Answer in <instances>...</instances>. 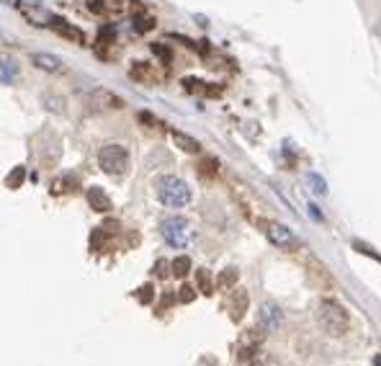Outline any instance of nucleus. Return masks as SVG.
Wrapping results in <instances>:
<instances>
[{"instance_id":"f257e3e1","label":"nucleus","mask_w":381,"mask_h":366,"mask_svg":"<svg viewBox=\"0 0 381 366\" xmlns=\"http://www.w3.org/2000/svg\"><path fill=\"white\" fill-rule=\"evenodd\" d=\"M317 323L327 335L338 338V335H345L348 325H350V317H348L345 307L332 302V299H322L320 307H317Z\"/></svg>"},{"instance_id":"f03ea898","label":"nucleus","mask_w":381,"mask_h":366,"mask_svg":"<svg viewBox=\"0 0 381 366\" xmlns=\"http://www.w3.org/2000/svg\"><path fill=\"white\" fill-rule=\"evenodd\" d=\"M155 191H157V199L165 206H170V209H180V206H186L191 201V186L183 178H178V176L157 178L155 181Z\"/></svg>"},{"instance_id":"7ed1b4c3","label":"nucleus","mask_w":381,"mask_h":366,"mask_svg":"<svg viewBox=\"0 0 381 366\" xmlns=\"http://www.w3.org/2000/svg\"><path fill=\"white\" fill-rule=\"evenodd\" d=\"M98 165L109 176H124L129 171V153L121 145H103L98 153Z\"/></svg>"},{"instance_id":"20e7f679","label":"nucleus","mask_w":381,"mask_h":366,"mask_svg":"<svg viewBox=\"0 0 381 366\" xmlns=\"http://www.w3.org/2000/svg\"><path fill=\"white\" fill-rule=\"evenodd\" d=\"M160 232L165 243L173 247H186L191 243V224L183 217H168L160 224Z\"/></svg>"},{"instance_id":"39448f33","label":"nucleus","mask_w":381,"mask_h":366,"mask_svg":"<svg viewBox=\"0 0 381 366\" xmlns=\"http://www.w3.org/2000/svg\"><path fill=\"white\" fill-rule=\"evenodd\" d=\"M265 235H268V240H271L273 245H279V247H299L297 235L288 230L286 224H279V222H268V224H265Z\"/></svg>"},{"instance_id":"423d86ee","label":"nucleus","mask_w":381,"mask_h":366,"mask_svg":"<svg viewBox=\"0 0 381 366\" xmlns=\"http://www.w3.org/2000/svg\"><path fill=\"white\" fill-rule=\"evenodd\" d=\"M258 323H261L263 330L268 333H276L283 325V312H281L279 305H273V302H265L261 307V315H258Z\"/></svg>"},{"instance_id":"0eeeda50","label":"nucleus","mask_w":381,"mask_h":366,"mask_svg":"<svg viewBox=\"0 0 381 366\" xmlns=\"http://www.w3.org/2000/svg\"><path fill=\"white\" fill-rule=\"evenodd\" d=\"M49 29L54 31V34H60L62 39H68V42H72V44H85V34H83V31H80L77 26L70 24V21H65V18L52 16Z\"/></svg>"},{"instance_id":"6e6552de","label":"nucleus","mask_w":381,"mask_h":366,"mask_svg":"<svg viewBox=\"0 0 381 366\" xmlns=\"http://www.w3.org/2000/svg\"><path fill=\"white\" fill-rule=\"evenodd\" d=\"M18 10L31 26H49L52 16H54L49 10H44L39 3H18Z\"/></svg>"},{"instance_id":"1a4fd4ad","label":"nucleus","mask_w":381,"mask_h":366,"mask_svg":"<svg viewBox=\"0 0 381 366\" xmlns=\"http://www.w3.org/2000/svg\"><path fill=\"white\" fill-rule=\"evenodd\" d=\"M31 65L44 70V73H62V70H65V62H62L60 57L49 54V52H34V54H31Z\"/></svg>"},{"instance_id":"9d476101","label":"nucleus","mask_w":381,"mask_h":366,"mask_svg":"<svg viewBox=\"0 0 381 366\" xmlns=\"http://www.w3.org/2000/svg\"><path fill=\"white\" fill-rule=\"evenodd\" d=\"M88 101H91V106H103V109H121V106H124V101H121L119 96L109 93V91H101V88L88 96Z\"/></svg>"},{"instance_id":"9b49d317","label":"nucleus","mask_w":381,"mask_h":366,"mask_svg":"<svg viewBox=\"0 0 381 366\" xmlns=\"http://www.w3.org/2000/svg\"><path fill=\"white\" fill-rule=\"evenodd\" d=\"M183 88L188 93H199V96H219L221 88L212 86V83H203V80H196V77H186L183 80Z\"/></svg>"},{"instance_id":"f8f14e48","label":"nucleus","mask_w":381,"mask_h":366,"mask_svg":"<svg viewBox=\"0 0 381 366\" xmlns=\"http://www.w3.org/2000/svg\"><path fill=\"white\" fill-rule=\"evenodd\" d=\"M88 8L93 10V13H121V10L127 8V3L124 0H91Z\"/></svg>"},{"instance_id":"ddd939ff","label":"nucleus","mask_w":381,"mask_h":366,"mask_svg":"<svg viewBox=\"0 0 381 366\" xmlns=\"http://www.w3.org/2000/svg\"><path fill=\"white\" fill-rule=\"evenodd\" d=\"M88 204L93 206L95 212H109V209H111V199L103 194V188L93 186L91 191H88Z\"/></svg>"},{"instance_id":"4468645a","label":"nucleus","mask_w":381,"mask_h":366,"mask_svg":"<svg viewBox=\"0 0 381 366\" xmlns=\"http://www.w3.org/2000/svg\"><path fill=\"white\" fill-rule=\"evenodd\" d=\"M173 142H176V147H180L183 153H191V155H196L199 150H201V145H199V139H194V137L183 135V132H173Z\"/></svg>"},{"instance_id":"2eb2a0df","label":"nucleus","mask_w":381,"mask_h":366,"mask_svg":"<svg viewBox=\"0 0 381 366\" xmlns=\"http://www.w3.org/2000/svg\"><path fill=\"white\" fill-rule=\"evenodd\" d=\"M114 39H116V29L114 26H103L101 34H98V57H109L106 47H111Z\"/></svg>"},{"instance_id":"dca6fc26","label":"nucleus","mask_w":381,"mask_h":366,"mask_svg":"<svg viewBox=\"0 0 381 366\" xmlns=\"http://www.w3.org/2000/svg\"><path fill=\"white\" fill-rule=\"evenodd\" d=\"M170 268H173V273H176L178 279H183V276L191 271V261H188L186 256H178L176 261H173V264H170Z\"/></svg>"},{"instance_id":"f3484780","label":"nucleus","mask_w":381,"mask_h":366,"mask_svg":"<svg viewBox=\"0 0 381 366\" xmlns=\"http://www.w3.org/2000/svg\"><path fill=\"white\" fill-rule=\"evenodd\" d=\"M132 77H134V80H144V83H147V80H157V75H153L150 68H144V62H134Z\"/></svg>"},{"instance_id":"a211bd4d","label":"nucleus","mask_w":381,"mask_h":366,"mask_svg":"<svg viewBox=\"0 0 381 366\" xmlns=\"http://www.w3.org/2000/svg\"><path fill=\"white\" fill-rule=\"evenodd\" d=\"M134 29L139 31V34H144V31H150V29H155V18H144V16H137L134 18Z\"/></svg>"},{"instance_id":"6ab92c4d","label":"nucleus","mask_w":381,"mask_h":366,"mask_svg":"<svg viewBox=\"0 0 381 366\" xmlns=\"http://www.w3.org/2000/svg\"><path fill=\"white\" fill-rule=\"evenodd\" d=\"M309 183H312V191L314 194H320V196H325L327 194V188H325V181L322 178H317V176H314V173H309Z\"/></svg>"},{"instance_id":"aec40b11","label":"nucleus","mask_w":381,"mask_h":366,"mask_svg":"<svg viewBox=\"0 0 381 366\" xmlns=\"http://www.w3.org/2000/svg\"><path fill=\"white\" fill-rule=\"evenodd\" d=\"M153 52L160 57L162 62H170V49L168 47H162V44H153Z\"/></svg>"},{"instance_id":"412c9836","label":"nucleus","mask_w":381,"mask_h":366,"mask_svg":"<svg viewBox=\"0 0 381 366\" xmlns=\"http://www.w3.org/2000/svg\"><path fill=\"white\" fill-rule=\"evenodd\" d=\"M0 65L6 70V75H13V70H16V62L10 60V57H0Z\"/></svg>"},{"instance_id":"4be33fe9","label":"nucleus","mask_w":381,"mask_h":366,"mask_svg":"<svg viewBox=\"0 0 381 366\" xmlns=\"http://www.w3.org/2000/svg\"><path fill=\"white\" fill-rule=\"evenodd\" d=\"M18 181H24V168H16V171H13V176L8 178V186H16Z\"/></svg>"},{"instance_id":"5701e85b","label":"nucleus","mask_w":381,"mask_h":366,"mask_svg":"<svg viewBox=\"0 0 381 366\" xmlns=\"http://www.w3.org/2000/svg\"><path fill=\"white\" fill-rule=\"evenodd\" d=\"M235 279H238V271H235V268H227V273L221 276V284H232Z\"/></svg>"},{"instance_id":"b1692460","label":"nucleus","mask_w":381,"mask_h":366,"mask_svg":"<svg viewBox=\"0 0 381 366\" xmlns=\"http://www.w3.org/2000/svg\"><path fill=\"white\" fill-rule=\"evenodd\" d=\"M180 299H183V302H191V299H194V289H191V287H183V289H180Z\"/></svg>"},{"instance_id":"393cba45","label":"nucleus","mask_w":381,"mask_h":366,"mask_svg":"<svg viewBox=\"0 0 381 366\" xmlns=\"http://www.w3.org/2000/svg\"><path fill=\"white\" fill-rule=\"evenodd\" d=\"M199 281H201V287H203V289L209 291V276H206V273H203V271H199Z\"/></svg>"},{"instance_id":"a878e982","label":"nucleus","mask_w":381,"mask_h":366,"mask_svg":"<svg viewBox=\"0 0 381 366\" xmlns=\"http://www.w3.org/2000/svg\"><path fill=\"white\" fill-rule=\"evenodd\" d=\"M373 366H381V353L379 356H373Z\"/></svg>"}]
</instances>
